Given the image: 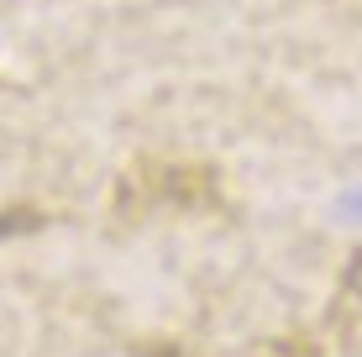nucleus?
Returning <instances> with one entry per match:
<instances>
[{
    "instance_id": "obj_1",
    "label": "nucleus",
    "mask_w": 362,
    "mask_h": 357,
    "mask_svg": "<svg viewBox=\"0 0 362 357\" xmlns=\"http://www.w3.org/2000/svg\"><path fill=\"white\" fill-rule=\"evenodd\" d=\"M37 216H0V237H16V231H32Z\"/></svg>"
}]
</instances>
